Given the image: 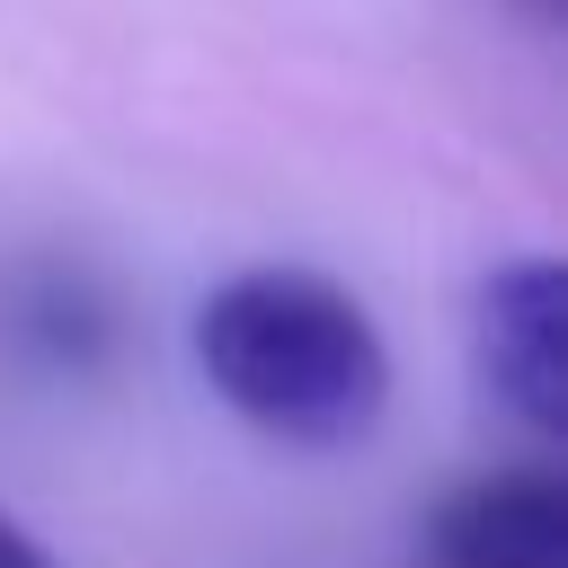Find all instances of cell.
Listing matches in <instances>:
<instances>
[{
	"mask_svg": "<svg viewBox=\"0 0 568 568\" xmlns=\"http://www.w3.org/2000/svg\"><path fill=\"white\" fill-rule=\"evenodd\" d=\"M195 364L231 417L293 453H346L390 408V346L320 266H248L213 284L195 311Z\"/></svg>",
	"mask_w": 568,
	"mask_h": 568,
	"instance_id": "1",
	"label": "cell"
},
{
	"mask_svg": "<svg viewBox=\"0 0 568 568\" xmlns=\"http://www.w3.org/2000/svg\"><path fill=\"white\" fill-rule=\"evenodd\" d=\"M470 364L488 399L541 444L568 426V275L559 257H506L470 302Z\"/></svg>",
	"mask_w": 568,
	"mask_h": 568,
	"instance_id": "2",
	"label": "cell"
},
{
	"mask_svg": "<svg viewBox=\"0 0 568 568\" xmlns=\"http://www.w3.org/2000/svg\"><path fill=\"white\" fill-rule=\"evenodd\" d=\"M426 568H568V479L488 470L426 515Z\"/></svg>",
	"mask_w": 568,
	"mask_h": 568,
	"instance_id": "3",
	"label": "cell"
},
{
	"mask_svg": "<svg viewBox=\"0 0 568 568\" xmlns=\"http://www.w3.org/2000/svg\"><path fill=\"white\" fill-rule=\"evenodd\" d=\"M0 568H53V550H44V541H36L9 506H0Z\"/></svg>",
	"mask_w": 568,
	"mask_h": 568,
	"instance_id": "4",
	"label": "cell"
},
{
	"mask_svg": "<svg viewBox=\"0 0 568 568\" xmlns=\"http://www.w3.org/2000/svg\"><path fill=\"white\" fill-rule=\"evenodd\" d=\"M506 9H515V18H532V27H541V36H550V27H559V18H568V0H506Z\"/></svg>",
	"mask_w": 568,
	"mask_h": 568,
	"instance_id": "5",
	"label": "cell"
}]
</instances>
